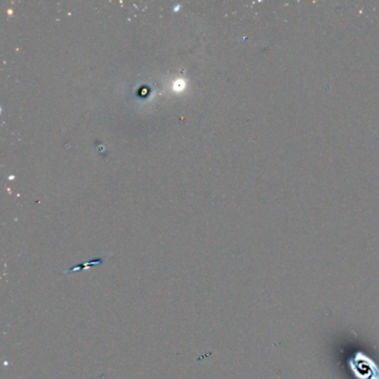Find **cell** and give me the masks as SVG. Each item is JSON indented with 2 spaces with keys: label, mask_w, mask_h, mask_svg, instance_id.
Instances as JSON below:
<instances>
[{
  "label": "cell",
  "mask_w": 379,
  "mask_h": 379,
  "mask_svg": "<svg viewBox=\"0 0 379 379\" xmlns=\"http://www.w3.org/2000/svg\"><path fill=\"white\" fill-rule=\"evenodd\" d=\"M105 262V258L104 257H99V258H96V259H92V260H89V261H85L82 262V264H78L76 266H72L70 267V268L66 269L64 273L65 274H74V273H79V271H82L85 270L87 268H90L91 266H97V265H103Z\"/></svg>",
  "instance_id": "6da1fadb"
}]
</instances>
